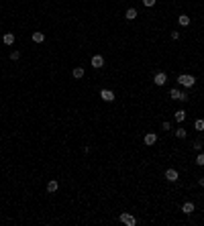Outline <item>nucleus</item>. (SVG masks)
<instances>
[{"label":"nucleus","mask_w":204,"mask_h":226,"mask_svg":"<svg viewBox=\"0 0 204 226\" xmlns=\"http://www.w3.org/2000/svg\"><path fill=\"white\" fill-rule=\"evenodd\" d=\"M192 147H194L196 151H200V149H202V141H196V143H194V145H192Z\"/></svg>","instance_id":"4be33fe9"},{"label":"nucleus","mask_w":204,"mask_h":226,"mask_svg":"<svg viewBox=\"0 0 204 226\" xmlns=\"http://www.w3.org/2000/svg\"><path fill=\"white\" fill-rule=\"evenodd\" d=\"M100 98L104 100V102H112V100H114V94L110 92V90H100Z\"/></svg>","instance_id":"423d86ee"},{"label":"nucleus","mask_w":204,"mask_h":226,"mask_svg":"<svg viewBox=\"0 0 204 226\" xmlns=\"http://www.w3.org/2000/svg\"><path fill=\"white\" fill-rule=\"evenodd\" d=\"M178 177H180V173L176 169H165V179H167V181L174 184V181H178Z\"/></svg>","instance_id":"20e7f679"},{"label":"nucleus","mask_w":204,"mask_h":226,"mask_svg":"<svg viewBox=\"0 0 204 226\" xmlns=\"http://www.w3.org/2000/svg\"><path fill=\"white\" fill-rule=\"evenodd\" d=\"M196 165L204 167V153H200V151H198V157H196Z\"/></svg>","instance_id":"a211bd4d"},{"label":"nucleus","mask_w":204,"mask_h":226,"mask_svg":"<svg viewBox=\"0 0 204 226\" xmlns=\"http://www.w3.org/2000/svg\"><path fill=\"white\" fill-rule=\"evenodd\" d=\"M176 137L178 139H186V130H184V128H178V130H176Z\"/></svg>","instance_id":"6ab92c4d"},{"label":"nucleus","mask_w":204,"mask_h":226,"mask_svg":"<svg viewBox=\"0 0 204 226\" xmlns=\"http://www.w3.org/2000/svg\"><path fill=\"white\" fill-rule=\"evenodd\" d=\"M174 118H176V122H184V120H186V112L184 110H178L174 114Z\"/></svg>","instance_id":"f8f14e48"},{"label":"nucleus","mask_w":204,"mask_h":226,"mask_svg":"<svg viewBox=\"0 0 204 226\" xmlns=\"http://www.w3.org/2000/svg\"><path fill=\"white\" fill-rule=\"evenodd\" d=\"M72 76H74L76 80H80V77H84V69L82 67H76L74 71H72Z\"/></svg>","instance_id":"dca6fc26"},{"label":"nucleus","mask_w":204,"mask_h":226,"mask_svg":"<svg viewBox=\"0 0 204 226\" xmlns=\"http://www.w3.org/2000/svg\"><path fill=\"white\" fill-rule=\"evenodd\" d=\"M169 96H172L174 100H180V102H184V98H182V92H180V90H172V92H169Z\"/></svg>","instance_id":"4468645a"},{"label":"nucleus","mask_w":204,"mask_h":226,"mask_svg":"<svg viewBox=\"0 0 204 226\" xmlns=\"http://www.w3.org/2000/svg\"><path fill=\"white\" fill-rule=\"evenodd\" d=\"M31 39H33L35 43H43L45 41V35L43 33H33V35H31Z\"/></svg>","instance_id":"ddd939ff"},{"label":"nucleus","mask_w":204,"mask_h":226,"mask_svg":"<svg viewBox=\"0 0 204 226\" xmlns=\"http://www.w3.org/2000/svg\"><path fill=\"white\" fill-rule=\"evenodd\" d=\"M182 212H184V214H192V212H194V204H192V202H184Z\"/></svg>","instance_id":"1a4fd4ad"},{"label":"nucleus","mask_w":204,"mask_h":226,"mask_svg":"<svg viewBox=\"0 0 204 226\" xmlns=\"http://www.w3.org/2000/svg\"><path fill=\"white\" fill-rule=\"evenodd\" d=\"M2 41H4V45H12V43H14V35L12 33H4Z\"/></svg>","instance_id":"9b49d317"},{"label":"nucleus","mask_w":204,"mask_h":226,"mask_svg":"<svg viewBox=\"0 0 204 226\" xmlns=\"http://www.w3.org/2000/svg\"><path fill=\"white\" fill-rule=\"evenodd\" d=\"M10 59H12V61L21 59V51H12V53H10Z\"/></svg>","instance_id":"aec40b11"},{"label":"nucleus","mask_w":204,"mask_h":226,"mask_svg":"<svg viewBox=\"0 0 204 226\" xmlns=\"http://www.w3.org/2000/svg\"><path fill=\"white\" fill-rule=\"evenodd\" d=\"M178 22H180L182 27H188V25H190V17H186V14H182V17H178Z\"/></svg>","instance_id":"2eb2a0df"},{"label":"nucleus","mask_w":204,"mask_h":226,"mask_svg":"<svg viewBox=\"0 0 204 226\" xmlns=\"http://www.w3.org/2000/svg\"><path fill=\"white\" fill-rule=\"evenodd\" d=\"M125 17H127V21H135L139 14H137V10H135V8H129V10L125 12Z\"/></svg>","instance_id":"9d476101"},{"label":"nucleus","mask_w":204,"mask_h":226,"mask_svg":"<svg viewBox=\"0 0 204 226\" xmlns=\"http://www.w3.org/2000/svg\"><path fill=\"white\" fill-rule=\"evenodd\" d=\"M118 220H121L122 224H127V226H135L137 224V218H135L133 214H129V212H122L121 216H118Z\"/></svg>","instance_id":"f03ea898"},{"label":"nucleus","mask_w":204,"mask_h":226,"mask_svg":"<svg viewBox=\"0 0 204 226\" xmlns=\"http://www.w3.org/2000/svg\"><path fill=\"white\" fill-rule=\"evenodd\" d=\"M155 2H157V0H143V4L147 6V8H151V6H155Z\"/></svg>","instance_id":"412c9836"},{"label":"nucleus","mask_w":204,"mask_h":226,"mask_svg":"<svg viewBox=\"0 0 204 226\" xmlns=\"http://www.w3.org/2000/svg\"><path fill=\"white\" fill-rule=\"evenodd\" d=\"M200 185H202V188H204V177H200Z\"/></svg>","instance_id":"b1692460"},{"label":"nucleus","mask_w":204,"mask_h":226,"mask_svg":"<svg viewBox=\"0 0 204 226\" xmlns=\"http://www.w3.org/2000/svg\"><path fill=\"white\" fill-rule=\"evenodd\" d=\"M143 141H145V145L151 147V145H155V143H157V135H155V132H147Z\"/></svg>","instance_id":"0eeeda50"},{"label":"nucleus","mask_w":204,"mask_h":226,"mask_svg":"<svg viewBox=\"0 0 204 226\" xmlns=\"http://www.w3.org/2000/svg\"><path fill=\"white\" fill-rule=\"evenodd\" d=\"M178 84H182L184 88H192V86L196 84L194 76H188V73H184V76H178Z\"/></svg>","instance_id":"f257e3e1"},{"label":"nucleus","mask_w":204,"mask_h":226,"mask_svg":"<svg viewBox=\"0 0 204 226\" xmlns=\"http://www.w3.org/2000/svg\"><path fill=\"white\" fill-rule=\"evenodd\" d=\"M161 128H163V130H169L172 126H169V122H163V124H161Z\"/></svg>","instance_id":"5701e85b"},{"label":"nucleus","mask_w":204,"mask_h":226,"mask_svg":"<svg viewBox=\"0 0 204 226\" xmlns=\"http://www.w3.org/2000/svg\"><path fill=\"white\" fill-rule=\"evenodd\" d=\"M194 128H196V130H204V118H198V120H196V122H194Z\"/></svg>","instance_id":"f3484780"},{"label":"nucleus","mask_w":204,"mask_h":226,"mask_svg":"<svg viewBox=\"0 0 204 226\" xmlns=\"http://www.w3.org/2000/svg\"><path fill=\"white\" fill-rule=\"evenodd\" d=\"M57 189H59V184H57V179H51V181L47 184V192H49V194H55Z\"/></svg>","instance_id":"6e6552de"},{"label":"nucleus","mask_w":204,"mask_h":226,"mask_svg":"<svg viewBox=\"0 0 204 226\" xmlns=\"http://www.w3.org/2000/svg\"><path fill=\"white\" fill-rule=\"evenodd\" d=\"M165 81H167V76H165L163 71L155 73V77H153V84L155 86H165Z\"/></svg>","instance_id":"7ed1b4c3"},{"label":"nucleus","mask_w":204,"mask_h":226,"mask_svg":"<svg viewBox=\"0 0 204 226\" xmlns=\"http://www.w3.org/2000/svg\"><path fill=\"white\" fill-rule=\"evenodd\" d=\"M90 63H92V67L100 69L102 65H104V57H102V55H94V57H92V61H90Z\"/></svg>","instance_id":"39448f33"}]
</instances>
